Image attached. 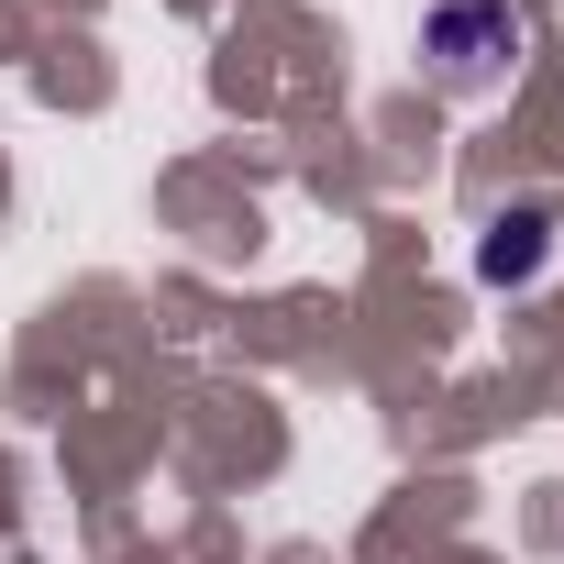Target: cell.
Returning a JSON list of instances; mask_svg holds the SVG:
<instances>
[{
	"mask_svg": "<svg viewBox=\"0 0 564 564\" xmlns=\"http://www.w3.org/2000/svg\"><path fill=\"white\" fill-rule=\"evenodd\" d=\"M421 67H432L443 89H498V78L520 67V12H509V0H432Z\"/></svg>",
	"mask_w": 564,
	"mask_h": 564,
	"instance_id": "obj_1",
	"label": "cell"
},
{
	"mask_svg": "<svg viewBox=\"0 0 564 564\" xmlns=\"http://www.w3.org/2000/svg\"><path fill=\"white\" fill-rule=\"evenodd\" d=\"M542 254H553V210H498L487 221V243H476V276H487V289H520V276H542Z\"/></svg>",
	"mask_w": 564,
	"mask_h": 564,
	"instance_id": "obj_2",
	"label": "cell"
}]
</instances>
